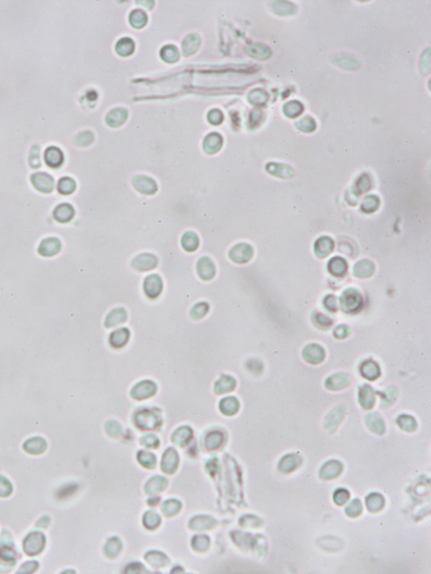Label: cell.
Returning <instances> with one entry per match:
<instances>
[{
    "mask_svg": "<svg viewBox=\"0 0 431 574\" xmlns=\"http://www.w3.org/2000/svg\"><path fill=\"white\" fill-rule=\"evenodd\" d=\"M44 545L45 537L42 533L33 532L27 536L23 543V549L27 555H36L42 551Z\"/></svg>",
    "mask_w": 431,
    "mask_h": 574,
    "instance_id": "cell-1",
    "label": "cell"
},
{
    "mask_svg": "<svg viewBox=\"0 0 431 574\" xmlns=\"http://www.w3.org/2000/svg\"><path fill=\"white\" fill-rule=\"evenodd\" d=\"M362 301L360 292L355 289H347L344 292L341 299V308L347 312L354 311L360 307V303Z\"/></svg>",
    "mask_w": 431,
    "mask_h": 574,
    "instance_id": "cell-2",
    "label": "cell"
},
{
    "mask_svg": "<svg viewBox=\"0 0 431 574\" xmlns=\"http://www.w3.org/2000/svg\"><path fill=\"white\" fill-rule=\"evenodd\" d=\"M31 182L37 191L42 193H51L55 187V180L46 173H36L32 174Z\"/></svg>",
    "mask_w": 431,
    "mask_h": 574,
    "instance_id": "cell-3",
    "label": "cell"
},
{
    "mask_svg": "<svg viewBox=\"0 0 431 574\" xmlns=\"http://www.w3.org/2000/svg\"><path fill=\"white\" fill-rule=\"evenodd\" d=\"M302 354L303 358L306 361L314 365L323 362L325 358L324 349L319 344H312L307 345L303 350Z\"/></svg>",
    "mask_w": 431,
    "mask_h": 574,
    "instance_id": "cell-4",
    "label": "cell"
},
{
    "mask_svg": "<svg viewBox=\"0 0 431 574\" xmlns=\"http://www.w3.org/2000/svg\"><path fill=\"white\" fill-rule=\"evenodd\" d=\"M162 280L158 274L148 275L144 280L143 289L145 294L150 299H156L162 291Z\"/></svg>",
    "mask_w": 431,
    "mask_h": 574,
    "instance_id": "cell-5",
    "label": "cell"
},
{
    "mask_svg": "<svg viewBox=\"0 0 431 574\" xmlns=\"http://www.w3.org/2000/svg\"><path fill=\"white\" fill-rule=\"evenodd\" d=\"M61 242L58 238L48 237L42 240L38 247V253L45 257H51L60 253Z\"/></svg>",
    "mask_w": 431,
    "mask_h": 574,
    "instance_id": "cell-6",
    "label": "cell"
},
{
    "mask_svg": "<svg viewBox=\"0 0 431 574\" xmlns=\"http://www.w3.org/2000/svg\"><path fill=\"white\" fill-rule=\"evenodd\" d=\"M253 249L248 244H239L232 248L229 257L237 263H245L251 259Z\"/></svg>",
    "mask_w": 431,
    "mask_h": 574,
    "instance_id": "cell-7",
    "label": "cell"
},
{
    "mask_svg": "<svg viewBox=\"0 0 431 574\" xmlns=\"http://www.w3.org/2000/svg\"><path fill=\"white\" fill-rule=\"evenodd\" d=\"M158 259L156 256L151 253H142L137 257H135L132 266L134 268L139 271H148L154 269L157 266Z\"/></svg>",
    "mask_w": 431,
    "mask_h": 574,
    "instance_id": "cell-8",
    "label": "cell"
},
{
    "mask_svg": "<svg viewBox=\"0 0 431 574\" xmlns=\"http://www.w3.org/2000/svg\"><path fill=\"white\" fill-rule=\"evenodd\" d=\"M198 273L201 279L210 280L213 279L216 273L215 264L208 257L201 258L198 262Z\"/></svg>",
    "mask_w": 431,
    "mask_h": 574,
    "instance_id": "cell-9",
    "label": "cell"
},
{
    "mask_svg": "<svg viewBox=\"0 0 431 574\" xmlns=\"http://www.w3.org/2000/svg\"><path fill=\"white\" fill-rule=\"evenodd\" d=\"M130 332L127 328H121L116 330L110 335L109 338V345L114 348H121L125 346L129 339Z\"/></svg>",
    "mask_w": 431,
    "mask_h": 574,
    "instance_id": "cell-10",
    "label": "cell"
},
{
    "mask_svg": "<svg viewBox=\"0 0 431 574\" xmlns=\"http://www.w3.org/2000/svg\"><path fill=\"white\" fill-rule=\"evenodd\" d=\"M44 159L48 167L57 168L63 162L64 156L60 148L56 147H49L46 149Z\"/></svg>",
    "mask_w": 431,
    "mask_h": 574,
    "instance_id": "cell-11",
    "label": "cell"
},
{
    "mask_svg": "<svg viewBox=\"0 0 431 574\" xmlns=\"http://www.w3.org/2000/svg\"><path fill=\"white\" fill-rule=\"evenodd\" d=\"M74 209L69 204H61L54 211V218L59 223H68L74 218Z\"/></svg>",
    "mask_w": 431,
    "mask_h": 574,
    "instance_id": "cell-12",
    "label": "cell"
},
{
    "mask_svg": "<svg viewBox=\"0 0 431 574\" xmlns=\"http://www.w3.org/2000/svg\"><path fill=\"white\" fill-rule=\"evenodd\" d=\"M350 382V378L345 373H336L328 377L326 380V387L329 390H340L346 387Z\"/></svg>",
    "mask_w": 431,
    "mask_h": 574,
    "instance_id": "cell-13",
    "label": "cell"
},
{
    "mask_svg": "<svg viewBox=\"0 0 431 574\" xmlns=\"http://www.w3.org/2000/svg\"><path fill=\"white\" fill-rule=\"evenodd\" d=\"M155 391V383L147 380V381L141 382V383H139L138 385H135V388L133 389V391H132V395L135 397V398L142 399V398H147L149 396L154 394Z\"/></svg>",
    "mask_w": 431,
    "mask_h": 574,
    "instance_id": "cell-14",
    "label": "cell"
},
{
    "mask_svg": "<svg viewBox=\"0 0 431 574\" xmlns=\"http://www.w3.org/2000/svg\"><path fill=\"white\" fill-rule=\"evenodd\" d=\"M375 393L370 385H362L359 391V400L364 409H371L374 405Z\"/></svg>",
    "mask_w": 431,
    "mask_h": 574,
    "instance_id": "cell-15",
    "label": "cell"
},
{
    "mask_svg": "<svg viewBox=\"0 0 431 574\" xmlns=\"http://www.w3.org/2000/svg\"><path fill=\"white\" fill-rule=\"evenodd\" d=\"M360 371L361 375L369 380H375L380 375V366L373 360H367L362 363Z\"/></svg>",
    "mask_w": 431,
    "mask_h": 574,
    "instance_id": "cell-16",
    "label": "cell"
},
{
    "mask_svg": "<svg viewBox=\"0 0 431 574\" xmlns=\"http://www.w3.org/2000/svg\"><path fill=\"white\" fill-rule=\"evenodd\" d=\"M23 449L29 454L38 455L45 451L47 449V443L45 440L41 437H33L26 441L23 444Z\"/></svg>",
    "mask_w": 431,
    "mask_h": 574,
    "instance_id": "cell-17",
    "label": "cell"
},
{
    "mask_svg": "<svg viewBox=\"0 0 431 574\" xmlns=\"http://www.w3.org/2000/svg\"><path fill=\"white\" fill-rule=\"evenodd\" d=\"M126 319H127V313L124 309H114L107 316L106 326L108 328L115 327L116 325L124 323Z\"/></svg>",
    "mask_w": 431,
    "mask_h": 574,
    "instance_id": "cell-18",
    "label": "cell"
},
{
    "mask_svg": "<svg viewBox=\"0 0 431 574\" xmlns=\"http://www.w3.org/2000/svg\"><path fill=\"white\" fill-rule=\"evenodd\" d=\"M182 246L185 250L188 252H193L196 250L200 245V240L195 233L193 232H187L182 237Z\"/></svg>",
    "mask_w": 431,
    "mask_h": 574,
    "instance_id": "cell-19",
    "label": "cell"
},
{
    "mask_svg": "<svg viewBox=\"0 0 431 574\" xmlns=\"http://www.w3.org/2000/svg\"><path fill=\"white\" fill-rule=\"evenodd\" d=\"M239 403L234 397L226 398L220 403V409L226 415H233L238 411Z\"/></svg>",
    "mask_w": 431,
    "mask_h": 574,
    "instance_id": "cell-20",
    "label": "cell"
},
{
    "mask_svg": "<svg viewBox=\"0 0 431 574\" xmlns=\"http://www.w3.org/2000/svg\"><path fill=\"white\" fill-rule=\"evenodd\" d=\"M137 422H138L139 426L143 427L145 429H153L156 426L157 418L150 412L144 411V412H141L139 414Z\"/></svg>",
    "mask_w": 431,
    "mask_h": 574,
    "instance_id": "cell-21",
    "label": "cell"
},
{
    "mask_svg": "<svg viewBox=\"0 0 431 574\" xmlns=\"http://www.w3.org/2000/svg\"><path fill=\"white\" fill-rule=\"evenodd\" d=\"M235 387V380L230 376H222L219 381L216 383V390L218 393H224L227 391H231Z\"/></svg>",
    "mask_w": 431,
    "mask_h": 574,
    "instance_id": "cell-22",
    "label": "cell"
},
{
    "mask_svg": "<svg viewBox=\"0 0 431 574\" xmlns=\"http://www.w3.org/2000/svg\"><path fill=\"white\" fill-rule=\"evenodd\" d=\"M328 270L332 274L335 276H341L347 270V264L341 258H334L328 263Z\"/></svg>",
    "mask_w": 431,
    "mask_h": 574,
    "instance_id": "cell-23",
    "label": "cell"
},
{
    "mask_svg": "<svg viewBox=\"0 0 431 574\" xmlns=\"http://www.w3.org/2000/svg\"><path fill=\"white\" fill-rule=\"evenodd\" d=\"M367 424L375 433L382 434L385 430L384 422L378 414H371L367 417Z\"/></svg>",
    "mask_w": 431,
    "mask_h": 574,
    "instance_id": "cell-24",
    "label": "cell"
},
{
    "mask_svg": "<svg viewBox=\"0 0 431 574\" xmlns=\"http://www.w3.org/2000/svg\"><path fill=\"white\" fill-rule=\"evenodd\" d=\"M75 188H76V184L74 182V180L69 177L62 178L59 181V193L63 194V195L71 194V193H74Z\"/></svg>",
    "mask_w": 431,
    "mask_h": 574,
    "instance_id": "cell-25",
    "label": "cell"
},
{
    "mask_svg": "<svg viewBox=\"0 0 431 574\" xmlns=\"http://www.w3.org/2000/svg\"><path fill=\"white\" fill-rule=\"evenodd\" d=\"M373 273V265L369 261H360L354 267V274L360 278H366L372 275Z\"/></svg>",
    "mask_w": 431,
    "mask_h": 574,
    "instance_id": "cell-26",
    "label": "cell"
},
{
    "mask_svg": "<svg viewBox=\"0 0 431 574\" xmlns=\"http://www.w3.org/2000/svg\"><path fill=\"white\" fill-rule=\"evenodd\" d=\"M398 422H399V426L406 431H412V430H415L416 428H417V423H416L415 419L410 416H406V415L401 416V417H399Z\"/></svg>",
    "mask_w": 431,
    "mask_h": 574,
    "instance_id": "cell-27",
    "label": "cell"
},
{
    "mask_svg": "<svg viewBox=\"0 0 431 574\" xmlns=\"http://www.w3.org/2000/svg\"><path fill=\"white\" fill-rule=\"evenodd\" d=\"M208 311H209V305H207L206 303H199L193 307V310L191 311V315H192V318H194V319H200V318H203L207 314Z\"/></svg>",
    "mask_w": 431,
    "mask_h": 574,
    "instance_id": "cell-28",
    "label": "cell"
},
{
    "mask_svg": "<svg viewBox=\"0 0 431 574\" xmlns=\"http://www.w3.org/2000/svg\"><path fill=\"white\" fill-rule=\"evenodd\" d=\"M29 164L33 168H38L41 167V161H40V150H39V147L37 145L33 146L31 152H30V157H29Z\"/></svg>",
    "mask_w": 431,
    "mask_h": 574,
    "instance_id": "cell-29",
    "label": "cell"
},
{
    "mask_svg": "<svg viewBox=\"0 0 431 574\" xmlns=\"http://www.w3.org/2000/svg\"><path fill=\"white\" fill-rule=\"evenodd\" d=\"M12 491V486L8 479L0 477V496L6 497L9 496Z\"/></svg>",
    "mask_w": 431,
    "mask_h": 574,
    "instance_id": "cell-30",
    "label": "cell"
},
{
    "mask_svg": "<svg viewBox=\"0 0 431 574\" xmlns=\"http://www.w3.org/2000/svg\"><path fill=\"white\" fill-rule=\"evenodd\" d=\"M191 437V430L188 428H181L179 431L176 432L175 436H174V440H178L179 443H182L183 442H186L188 440V438Z\"/></svg>",
    "mask_w": 431,
    "mask_h": 574,
    "instance_id": "cell-31",
    "label": "cell"
},
{
    "mask_svg": "<svg viewBox=\"0 0 431 574\" xmlns=\"http://www.w3.org/2000/svg\"><path fill=\"white\" fill-rule=\"evenodd\" d=\"M221 441H222V435L217 432L211 433L208 437H206V443H208L210 448L217 447L219 443H221Z\"/></svg>",
    "mask_w": 431,
    "mask_h": 574,
    "instance_id": "cell-32",
    "label": "cell"
},
{
    "mask_svg": "<svg viewBox=\"0 0 431 574\" xmlns=\"http://www.w3.org/2000/svg\"><path fill=\"white\" fill-rule=\"evenodd\" d=\"M349 333H350L349 328L346 325H340V326L335 328V331H334V336L337 339H344L346 337H348Z\"/></svg>",
    "mask_w": 431,
    "mask_h": 574,
    "instance_id": "cell-33",
    "label": "cell"
},
{
    "mask_svg": "<svg viewBox=\"0 0 431 574\" xmlns=\"http://www.w3.org/2000/svg\"><path fill=\"white\" fill-rule=\"evenodd\" d=\"M349 497L348 492L345 490H340V491H336L335 495V500L338 504H344L345 502L347 500V498Z\"/></svg>",
    "mask_w": 431,
    "mask_h": 574,
    "instance_id": "cell-34",
    "label": "cell"
},
{
    "mask_svg": "<svg viewBox=\"0 0 431 574\" xmlns=\"http://www.w3.org/2000/svg\"><path fill=\"white\" fill-rule=\"evenodd\" d=\"M317 322L319 324V326H322V327L328 328L332 325L331 320L322 314H319L317 316Z\"/></svg>",
    "mask_w": 431,
    "mask_h": 574,
    "instance_id": "cell-35",
    "label": "cell"
}]
</instances>
